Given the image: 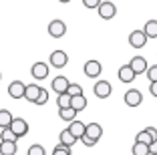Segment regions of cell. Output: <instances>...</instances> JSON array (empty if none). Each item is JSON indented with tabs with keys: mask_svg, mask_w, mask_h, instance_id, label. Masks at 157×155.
Wrapping results in <instances>:
<instances>
[{
	"mask_svg": "<svg viewBox=\"0 0 157 155\" xmlns=\"http://www.w3.org/2000/svg\"><path fill=\"white\" fill-rule=\"evenodd\" d=\"M30 75H33L36 81H44L48 75H51V64L42 63V60H38V63L33 64V68H30Z\"/></svg>",
	"mask_w": 157,
	"mask_h": 155,
	"instance_id": "cell-1",
	"label": "cell"
},
{
	"mask_svg": "<svg viewBox=\"0 0 157 155\" xmlns=\"http://www.w3.org/2000/svg\"><path fill=\"white\" fill-rule=\"evenodd\" d=\"M93 93H95V97H99V99H107V97H111L113 93V87L109 81H97L95 85H93Z\"/></svg>",
	"mask_w": 157,
	"mask_h": 155,
	"instance_id": "cell-2",
	"label": "cell"
},
{
	"mask_svg": "<svg viewBox=\"0 0 157 155\" xmlns=\"http://www.w3.org/2000/svg\"><path fill=\"white\" fill-rule=\"evenodd\" d=\"M85 77H89V79H99L101 77V73H103V64L99 63V60H95V59H91V60H87L85 63Z\"/></svg>",
	"mask_w": 157,
	"mask_h": 155,
	"instance_id": "cell-3",
	"label": "cell"
},
{
	"mask_svg": "<svg viewBox=\"0 0 157 155\" xmlns=\"http://www.w3.org/2000/svg\"><path fill=\"white\" fill-rule=\"evenodd\" d=\"M123 101H125L127 107H139L141 103H143V93L139 91V89H129V91L125 93Z\"/></svg>",
	"mask_w": 157,
	"mask_h": 155,
	"instance_id": "cell-4",
	"label": "cell"
},
{
	"mask_svg": "<svg viewBox=\"0 0 157 155\" xmlns=\"http://www.w3.org/2000/svg\"><path fill=\"white\" fill-rule=\"evenodd\" d=\"M97 12H99V16H101L103 20H111V18H115V14H117V6L113 4L111 0H109V2H101L99 8H97Z\"/></svg>",
	"mask_w": 157,
	"mask_h": 155,
	"instance_id": "cell-5",
	"label": "cell"
},
{
	"mask_svg": "<svg viewBox=\"0 0 157 155\" xmlns=\"http://www.w3.org/2000/svg\"><path fill=\"white\" fill-rule=\"evenodd\" d=\"M48 34H51L52 38H63L67 34V24L65 20H51V24H48Z\"/></svg>",
	"mask_w": 157,
	"mask_h": 155,
	"instance_id": "cell-6",
	"label": "cell"
},
{
	"mask_svg": "<svg viewBox=\"0 0 157 155\" xmlns=\"http://www.w3.org/2000/svg\"><path fill=\"white\" fill-rule=\"evenodd\" d=\"M10 129H12V133L16 137H24L28 133V123H26V119H22V117H14L12 119V123H10Z\"/></svg>",
	"mask_w": 157,
	"mask_h": 155,
	"instance_id": "cell-7",
	"label": "cell"
},
{
	"mask_svg": "<svg viewBox=\"0 0 157 155\" xmlns=\"http://www.w3.org/2000/svg\"><path fill=\"white\" fill-rule=\"evenodd\" d=\"M67 63H69V56H67L65 50H55V52H51V60H48L51 67L63 68V67H67Z\"/></svg>",
	"mask_w": 157,
	"mask_h": 155,
	"instance_id": "cell-8",
	"label": "cell"
},
{
	"mask_svg": "<svg viewBox=\"0 0 157 155\" xmlns=\"http://www.w3.org/2000/svg\"><path fill=\"white\" fill-rule=\"evenodd\" d=\"M69 85H71V81H69V79H67L65 75H59V77H55V79H52L51 89L56 93V95H60V93H67Z\"/></svg>",
	"mask_w": 157,
	"mask_h": 155,
	"instance_id": "cell-9",
	"label": "cell"
},
{
	"mask_svg": "<svg viewBox=\"0 0 157 155\" xmlns=\"http://www.w3.org/2000/svg\"><path fill=\"white\" fill-rule=\"evenodd\" d=\"M149 38L145 37V32L143 30H133L129 34V45L133 46V48H143L145 45H147Z\"/></svg>",
	"mask_w": 157,
	"mask_h": 155,
	"instance_id": "cell-10",
	"label": "cell"
},
{
	"mask_svg": "<svg viewBox=\"0 0 157 155\" xmlns=\"http://www.w3.org/2000/svg\"><path fill=\"white\" fill-rule=\"evenodd\" d=\"M85 137H87V139H91V141H95V143H99V139L103 137V127L99 123H87Z\"/></svg>",
	"mask_w": 157,
	"mask_h": 155,
	"instance_id": "cell-11",
	"label": "cell"
},
{
	"mask_svg": "<svg viewBox=\"0 0 157 155\" xmlns=\"http://www.w3.org/2000/svg\"><path fill=\"white\" fill-rule=\"evenodd\" d=\"M24 91H26V85L22 81H14L8 85V95L12 97L14 101L16 99H24Z\"/></svg>",
	"mask_w": 157,
	"mask_h": 155,
	"instance_id": "cell-12",
	"label": "cell"
},
{
	"mask_svg": "<svg viewBox=\"0 0 157 155\" xmlns=\"http://www.w3.org/2000/svg\"><path fill=\"white\" fill-rule=\"evenodd\" d=\"M127 64L133 68V73H135V75H143V73H147V68H149V67H147V60H145L143 56H139V55L133 56V59H131Z\"/></svg>",
	"mask_w": 157,
	"mask_h": 155,
	"instance_id": "cell-13",
	"label": "cell"
},
{
	"mask_svg": "<svg viewBox=\"0 0 157 155\" xmlns=\"http://www.w3.org/2000/svg\"><path fill=\"white\" fill-rule=\"evenodd\" d=\"M69 131L73 133V137L77 139V141H81L85 137V131H87V123H83V121H71V125H69Z\"/></svg>",
	"mask_w": 157,
	"mask_h": 155,
	"instance_id": "cell-14",
	"label": "cell"
},
{
	"mask_svg": "<svg viewBox=\"0 0 157 155\" xmlns=\"http://www.w3.org/2000/svg\"><path fill=\"white\" fill-rule=\"evenodd\" d=\"M117 75H119V81H121V83H133L135 77H137L129 64H123V67L119 68V73H117Z\"/></svg>",
	"mask_w": 157,
	"mask_h": 155,
	"instance_id": "cell-15",
	"label": "cell"
},
{
	"mask_svg": "<svg viewBox=\"0 0 157 155\" xmlns=\"http://www.w3.org/2000/svg\"><path fill=\"white\" fill-rule=\"evenodd\" d=\"M42 87H38V85H26V91H24V99L30 101V103H36L38 95H40Z\"/></svg>",
	"mask_w": 157,
	"mask_h": 155,
	"instance_id": "cell-16",
	"label": "cell"
},
{
	"mask_svg": "<svg viewBox=\"0 0 157 155\" xmlns=\"http://www.w3.org/2000/svg\"><path fill=\"white\" fill-rule=\"evenodd\" d=\"M71 107H73L75 111H83V109H87V97L85 95H75V97H71Z\"/></svg>",
	"mask_w": 157,
	"mask_h": 155,
	"instance_id": "cell-17",
	"label": "cell"
},
{
	"mask_svg": "<svg viewBox=\"0 0 157 155\" xmlns=\"http://www.w3.org/2000/svg\"><path fill=\"white\" fill-rule=\"evenodd\" d=\"M59 141H60V145H65V147H73L75 143H77V139L73 137V133H71L69 129H63L60 135H59Z\"/></svg>",
	"mask_w": 157,
	"mask_h": 155,
	"instance_id": "cell-18",
	"label": "cell"
},
{
	"mask_svg": "<svg viewBox=\"0 0 157 155\" xmlns=\"http://www.w3.org/2000/svg\"><path fill=\"white\" fill-rule=\"evenodd\" d=\"M0 149H2V155H16L18 147H16V141H0Z\"/></svg>",
	"mask_w": 157,
	"mask_h": 155,
	"instance_id": "cell-19",
	"label": "cell"
},
{
	"mask_svg": "<svg viewBox=\"0 0 157 155\" xmlns=\"http://www.w3.org/2000/svg\"><path fill=\"white\" fill-rule=\"evenodd\" d=\"M143 32L147 38H157V20H147L143 26Z\"/></svg>",
	"mask_w": 157,
	"mask_h": 155,
	"instance_id": "cell-20",
	"label": "cell"
},
{
	"mask_svg": "<svg viewBox=\"0 0 157 155\" xmlns=\"http://www.w3.org/2000/svg\"><path fill=\"white\" fill-rule=\"evenodd\" d=\"M12 113H10L8 109H0V129H6L10 127V123H12Z\"/></svg>",
	"mask_w": 157,
	"mask_h": 155,
	"instance_id": "cell-21",
	"label": "cell"
},
{
	"mask_svg": "<svg viewBox=\"0 0 157 155\" xmlns=\"http://www.w3.org/2000/svg\"><path fill=\"white\" fill-rule=\"evenodd\" d=\"M59 117L63 119V121H75V117H77V111L73 109V107H65V109H59Z\"/></svg>",
	"mask_w": 157,
	"mask_h": 155,
	"instance_id": "cell-22",
	"label": "cell"
},
{
	"mask_svg": "<svg viewBox=\"0 0 157 155\" xmlns=\"http://www.w3.org/2000/svg\"><path fill=\"white\" fill-rule=\"evenodd\" d=\"M56 107H59V109L71 107V95H69V93H60V95L56 97Z\"/></svg>",
	"mask_w": 157,
	"mask_h": 155,
	"instance_id": "cell-23",
	"label": "cell"
},
{
	"mask_svg": "<svg viewBox=\"0 0 157 155\" xmlns=\"http://www.w3.org/2000/svg\"><path fill=\"white\" fill-rule=\"evenodd\" d=\"M131 153H133V155H149V145H147V143H137V141H135Z\"/></svg>",
	"mask_w": 157,
	"mask_h": 155,
	"instance_id": "cell-24",
	"label": "cell"
},
{
	"mask_svg": "<svg viewBox=\"0 0 157 155\" xmlns=\"http://www.w3.org/2000/svg\"><path fill=\"white\" fill-rule=\"evenodd\" d=\"M0 141H18V137L12 133L10 127H6V129H2V133H0Z\"/></svg>",
	"mask_w": 157,
	"mask_h": 155,
	"instance_id": "cell-25",
	"label": "cell"
},
{
	"mask_svg": "<svg viewBox=\"0 0 157 155\" xmlns=\"http://www.w3.org/2000/svg\"><path fill=\"white\" fill-rule=\"evenodd\" d=\"M135 141H137V143H147V145H151L153 139H151V135H149V133L143 129V131H139L137 135H135Z\"/></svg>",
	"mask_w": 157,
	"mask_h": 155,
	"instance_id": "cell-26",
	"label": "cell"
},
{
	"mask_svg": "<svg viewBox=\"0 0 157 155\" xmlns=\"http://www.w3.org/2000/svg\"><path fill=\"white\" fill-rule=\"evenodd\" d=\"M26 155H46V151H44V147H42L40 143H34V145L28 147Z\"/></svg>",
	"mask_w": 157,
	"mask_h": 155,
	"instance_id": "cell-27",
	"label": "cell"
},
{
	"mask_svg": "<svg viewBox=\"0 0 157 155\" xmlns=\"http://www.w3.org/2000/svg\"><path fill=\"white\" fill-rule=\"evenodd\" d=\"M67 93H69L71 97H75V95H83V87H81V85H77V83H71L69 89H67Z\"/></svg>",
	"mask_w": 157,
	"mask_h": 155,
	"instance_id": "cell-28",
	"label": "cell"
},
{
	"mask_svg": "<svg viewBox=\"0 0 157 155\" xmlns=\"http://www.w3.org/2000/svg\"><path fill=\"white\" fill-rule=\"evenodd\" d=\"M52 155H73L71 153V147H65V145H56L55 149H52Z\"/></svg>",
	"mask_w": 157,
	"mask_h": 155,
	"instance_id": "cell-29",
	"label": "cell"
},
{
	"mask_svg": "<svg viewBox=\"0 0 157 155\" xmlns=\"http://www.w3.org/2000/svg\"><path fill=\"white\" fill-rule=\"evenodd\" d=\"M145 75H147V79H149L151 83H157V64L149 67V68H147V73H145Z\"/></svg>",
	"mask_w": 157,
	"mask_h": 155,
	"instance_id": "cell-30",
	"label": "cell"
},
{
	"mask_svg": "<svg viewBox=\"0 0 157 155\" xmlns=\"http://www.w3.org/2000/svg\"><path fill=\"white\" fill-rule=\"evenodd\" d=\"M48 103V91L46 89H42L40 91V95H38V99H36V103L34 105H46Z\"/></svg>",
	"mask_w": 157,
	"mask_h": 155,
	"instance_id": "cell-31",
	"label": "cell"
},
{
	"mask_svg": "<svg viewBox=\"0 0 157 155\" xmlns=\"http://www.w3.org/2000/svg\"><path fill=\"white\" fill-rule=\"evenodd\" d=\"M99 4H101V0H83V6L85 8H91V10L99 8Z\"/></svg>",
	"mask_w": 157,
	"mask_h": 155,
	"instance_id": "cell-32",
	"label": "cell"
},
{
	"mask_svg": "<svg viewBox=\"0 0 157 155\" xmlns=\"http://www.w3.org/2000/svg\"><path fill=\"white\" fill-rule=\"evenodd\" d=\"M149 155H157V139L151 141V145H149Z\"/></svg>",
	"mask_w": 157,
	"mask_h": 155,
	"instance_id": "cell-33",
	"label": "cell"
},
{
	"mask_svg": "<svg viewBox=\"0 0 157 155\" xmlns=\"http://www.w3.org/2000/svg\"><path fill=\"white\" fill-rule=\"evenodd\" d=\"M145 131H147L149 135H151V139H153V141H155V139H157V129H155V127H147V129H145Z\"/></svg>",
	"mask_w": 157,
	"mask_h": 155,
	"instance_id": "cell-34",
	"label": "cell"
},
{
	"mask_svg": "<svg viewBox=\"0 0 157 155\" xmlns=\"http://www.w3.org/2000/svg\"><path fill=\"white\" fill-rule=\"evenodd\" d=\"M149 93H151L153 97H157V83H151V85H149Z\"/></svg>",
	"mask_w": 157,
	"mask_h": 155,
	"instance_id": "cell-35",
	"label": "cell"
},
{
	"mask_svg": "<svg viewBox=\"0 0 157 155\" xmlns=\"http://www.w3.org/2000/svg\"><path fill=\"white\" fill-rule=\"evenodd\" d=\"M59 2H60V4H69L71 0H59Z\"/></svg>",
	"mask_w": 157,
	"mask_h": 155,
	"instance_id": "cell-36",
	"label": "cell"
},
{
	"mask_svg": "<svg viewBox=\"0 0 157 155\" xmlns=\"http://www.w3.org/2000/svg\"><path fill=\"white\" fill-rule=\"evenodd\" d=\"M0 155H2V149H0Z\"/></svg>",
	"mask_w": 157,
	"mask_h": 155,
	"instance_id": "cell-37",
	"label": "cell"
},
{
	"mask_svg": "<svg viewBox=\"0 0 157 155\" xmlns=\"http://www.w3.org/2000/svg\"><path fill=\"white\" fill-rule=\"evenodd\" d=\"M0 79H2V75H0Z\"/></svg>",
	"mask_w": 157,
	"mask_h": 155,
	"instance_id": "cell-38",
	"label": "cell"
}]
</instances>
